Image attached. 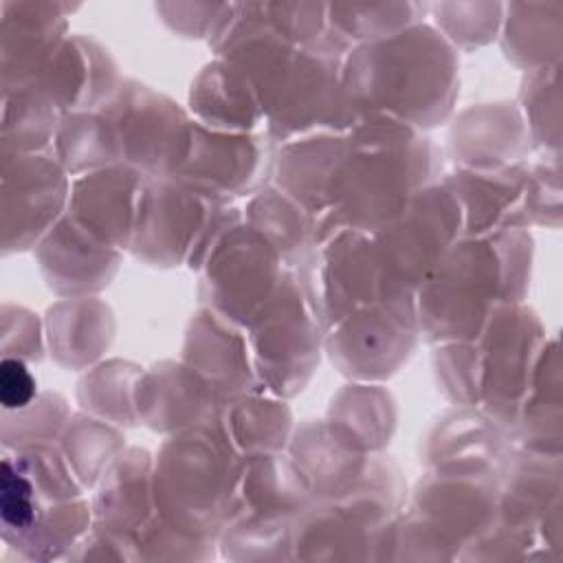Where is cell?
I'll return each instance as SVG.
<instances>
[{
  "instance_id": "6da1fadb",
  "label": "cell",
  "mask_w": 563,
  "mask_h": 563,
  "mask_svg": "<svg viewBox=\"0 0 563 563\" xmlns=\"http://www.w3.org/2000/svg\"><path fill=\"white\" fill-rule=\"evenodd\" d=\"M66 178L55 156L2 154V253H18L40 242L59 216Z\"/></svg>"
},
{
  "instance_id": "7a4b0ae2",
  "label": "cell",
  "mask_w": 563,
  "mask_h": 563,
  "mask_svg": "<svg viewBox=\"0 0 563 563\" xmlns=\"http://www.w3.org/2000/svg\"><path fill=\"white\" fill-rule=\"evenodd\" d=\"M37 11L33 4L2 2V92L29 88L55 53V20L37 18Z\"/></svg>"
},
{
  "instance_id": "3957f363",
  "label": "cell",
  "mask_w": 563,
  "mask_h": 563,
  "mask_svg": "<svg viewBox=\"0 0 563 563\" xmlns=\"http://www.w3.org/2000/svg\"><path fill=\"white\" fill-rule=\"evenodd\" d=\"M57 106L37 88L2 92V154H35L55 132Z\"/></svg>"
},
{
  "instance_id": "277c9868",
  "label": "cell",
  "mask_w": 563,
  "mask_h": 563,
  "mask_svg": "<svg viewBox=\"0 0 563 563\" xmlns=\"http://www.w3.org/2000/svg\"><path fill=\"white\" fill-rule=\"evenodd\" d=\"M57 501L46 499L31 477L4 451L0 466V537L7 548L18 543Z\"/></svg>"
},
{
  "instance_id": "5b68a950",
  "label": "cell",
  "mask_w": 563,
  "mask_h": 563,
  "mask_svg": "<svg viewBox=\"0 0 563 563\" xmlns=\"http://www.w3.org/2000/svg\"><path fill=\"white\" fill-rule=\"evenodd\" d=\"M2 356L37 361L42 356L37 319L13 303L2 306Z\"/></svg>"
},
{
  "instance_id": "8992f818",
  "label": "cell",
  "mask_w": 563,
  "mask_h": 563,
  "mask_svg": "<svg viewBox=\"0 0 563 563\" xmlns=\"http://www.w3.org/2000/svg\"><path fill=\"white\" fill-rule=\"evenodd\" d=\"M37 380L26 361L2 356L0 363V405L2 411H22L37 400Z\"/></svg>"
}]
</instances>
